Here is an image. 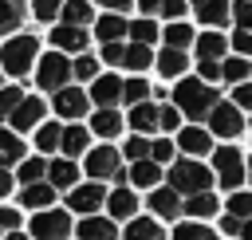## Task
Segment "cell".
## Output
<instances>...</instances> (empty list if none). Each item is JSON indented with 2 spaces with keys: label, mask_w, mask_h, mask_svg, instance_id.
Instances as JSON below:
<instances>
[{
  "label": "cell",
  "mask_w": 252,
  "mask_h": 240,
  "mask_svg": "<svg viewBox=\"0 0 252 240\" xmlns=\"http://www.w3.org/2000/svg\"><path fill=\"white\" fill-rule=\"evenodd\" d=\"M154 39H158V24H154V20H134V24H130V43L150 47Z\"/></svg>",
  "instance_id": "obj_37"
},
{
  "label": "cell",
  "mask_w": 252,
  "mask_h": 240,
  "mask_svg": "<svg viewBox=\"0 0 252 240\" xmlns=\"http://www.w3.org/2000/svg\"><path fill=\"white\" fill-rule=\"evenodd\" d=\"M213 177L220 181V189L240 193V181L248 177V157H244L236 146H220V150H213Z\"/></svg>",
  "instance_id": "obj_4"
},
{
  "label": "cell",
  "mask_w": 252,
  "mask_h": 240,
  "mask_svg": "<svg viewBox=\"0 0 252 240\" xmlns=\"http://www.w3.org/2000/svg\"><path fill=\"white\" fill-rule=\"evenodd\" d=\"M232 106H236V110H252V83H240V87L232 90Z\"/></svg>",
  "instance_id": "obj_50"
},
{
  "label": "cell",
  "mask_w": 252,
  "mask_h": 240,
  "mask_svg": "<svg viewBox=\"0 0 252 240\" xmlns=\"http://www.w3.org/2000/svg\"><path fill=\"white\" fill-rule=\"evenodd\" d=\"M213 169L193 161V157H177L169 165V189L181 193V197H197V193H213Z\"/></svg>",
  "instance_id": "obj_2"
},
{
  "label": "cell",
  "mask_w": 252,
  "mask_h": 240,
  "mask_svg": "<svg viewBox=\"0 0 252 240\" xmlns=\"http://www.w3.org/2000/svg\"><path fill=\"white\" fill-rule=\"evenodd\" d=\"M154 63H158V75H165V79H173V75H185V71H189V55H185V51H173V47H161Z\"/></svg>",
  "instance_id": "obj_24"
},
{
  "label": "cell",
  "mask_w": 252,
  "mask_h": 240,
  "mask_svg": "<svg viewBox=\"0 0 252 240\" xmlns=\"http://www.w3.org/2000/svg\"><path fill=\"white\" fill-rule=\"evenodd\" d=\"M205 240H220V236H217V232H209V236H205Z\"/></svg>",
  "instance_id": "obj_59"
},
{
  "label": "cell",
  "mask_w": 252,
  "mask_h": 240,
  "mask_svg": "<svg viewBox=\"0 0 252 240\" xmlns=\"http://www.w3.org/2000/svg\"><path fill=\"white\" fill-rule=\"evenodd\" d=\"M59 16H63V24H67V28H83V24H91V20H94V8H91V4H63V12H59Z\"/></svg>",
  "instance_id": "obj_34"
},
{
  "label": "cell",
  "mask_w": 252,
  "mask_h": 240,
  "mask_svg": "<svg viewBox=\"0 0 252 240\" xmlns=\"http://www.w3.org/2000/svg\"><path fill=\"white\" fill-rule=\"evenodd\" d=\"M20 20H24V8H20V4L0 0V35H12V31L20 28Z\"/></svg>",
  "instance_id": "obj_39"
},
{
  "label": "cell",
  "mask_w": 252,
  "mask_h": 240,
  "mask_svg": "<svg viewBox=\"0 0 252 240\" xmlns=\"http://www.w3.org/2000/svg\"><path fill=\"white\" fill-rule=\"evenodd\" d=\"M209 134L213 138H240L244 134V118L232 102H217L213 114H209Z\"/></svg>",
  "instance_id": "obj_8"
},
{
  "label": "cell",
  "mask_w": 252,
  "mask_h": 240,
  "mask_svg": "<svg viewBox=\"0 0 252 240\" xmlns=\"http://www.w3.org/2000/svg\"><path fill=\"white\" fill-rule=\"evenodd\" d=\"M122 102H126L130 110H134V106H142V102H150V83H146V79H138V75H134V79H126V83H122Z\"/></svg>",
  "instance_id": "obj_32"
},
{
  "label": "cell",
  "mask_w": 252,
  "mask_h": 240,
  "mask_svg": "<svg viewBox=\"0 0 252 240\" xmlns=\"http://www.w3.org/2000/svg\"><path fill=\"white\" fill-rule=\"evenodd\" d=\"M47 185L51 189H75L79 185V165L75 161H67V157H55V161H47Z\"/></svg>",
  "instance_id": "obj_20"
},
{
  "label": "cell",
  "mask_w": 252,
  "mask_h": 240,
  "mask_svg": "<svg viewBox=\"0 0 252 240\" xmlns=\"http://www.w3.org/2000/svg\"><path fill=\"white\" fill-rule=\"evenodd\" d=\"M0 87H4V71H0Z\"/></svg>",
  "instance_id": "obj_61"
},
{
  "label": "cell",
  "mask_w": 252,
  "mask_h": 240,
  "mask_svg": "<svg viewBox=\"0 0 252 240\" xmlns=\"http://www.w3.org/2000/svg\"><path fill=\"white\" fill-rule=\"evenodd\" d=\"M193 16H197L201 24H209V28H224V24L232 20V4H217V0H201V4H193Z\"/></svg>",
  "instance_id": "obj_23"
},
{
  "label": "cell",
  "mask_w": 252,
  "mask_h": 240,
  "mask_svg": "<svg viewBox=\"0 0 252 240\" xmlns=\"http://www.w3.org/2000/svg\"><path fill=\"white\" fill-rule=\"evenodd\" d=\"M150 63H154V51H150V47L126 43V59H122V67H126V71H146Z\"/></svg>",
  "instance_id": "obj_35"
},
{
  "label": "cell",
  "mask_w": 252,
  "mask_h": 240,
  "mask_svg": "<svg viewBox=\"0 0 252 240\" xmlns=\"http://www.w3.org/2000/svg\"><path fill=\"white\" fill-rule=\"evenodd\" d=\"M12 185H16L12 169H0V197H8V193H12Z\"/></svg>",
  "instance_id": "obj_55"
},
{
  "label": "cell",
  "mask_w": 252,
  "mask_h": 240,
  "mask_svg": "<svg viewBox=\"0 0 252 240\" xmlns=\"http://www.w3.org/2000/svg\"><path fill=\"white\" fill-rule=\"evenodd\" d=\"M0 240H4V236H0Z\"/></svg>",
  "instance_id": "obj_62"
},
{
  "label": "cell",
  "mask_w": 252,
  "mask_h": 240,
  "mask_svg": "<svg viewBox=\"0 0 252 240\" xmlns=\"http://www.w3.org/2000/svg\"><path fill=\"white\" fill-rule=\"evenodd\" d=\"M232 20H236V28H240V31H248V35H252V4H248V0L232 4Z\"/></svg>",
  "instance_id": "obj_47"
},
{
  "label": "cell",
  "mask_w": 252,
  "mask_h": 240,
  "mask_svg": "<svg viewBox=\"0 0 252 240\" xmlns=\"http://www.w3.org/2000/svg\"><path fill=\"white\" fill-rule=\"evenodd\" d=\"M228 216L252 220V193H232V197H228Z\"/></svg>",
  "instance_id": "obj_43"
},
{
  "label": "cell",
  "mask_w": 252,
  "mask_h": 240,
  "mask_svg": "<svg viewBox=\"0 0 252 240\" xmlns=\"http://www.w3.org/2000/svg\"><path fill=\"white\" fill-rule=\"evenodd\" d=\"M185 212H189L193 220L217 216V212H220V197H217V193H197V197H189V201H185Z\"/></svg>",
  "instance_id": "obj_27"
},
{
  "label": "cell",
  "mask_w": 252,
  "mask_h": 240,
  "mask_svg": "<svg viewBox=\"0 0 252 240\" xmlns=\"http://www.w3.org/2000/svg\"><path fill=\"white\" fill-rule=\"evenodd\" d=\"M0 232H20V212L16 209H0Z\"/></svg>",
  "instance_id": "obj_52"
},
{
  "label": "cell",
  "mask_w": 252,
  "mask_h": 240,
  "mask_svg": "<svg viewBox=\"0 0 252 240\" xmlns=\"http://www.w3.org/2000/svg\"><path fill=\"white\" fill-rule=\"evenodd\" d=\"M94 35H98V43L106 47V43H118L122 35H130V24H126L118 12H102V16L94 20Z\"/></svg>",
  "instance_id": "obj_17"
},
{
  "label": "cell",
  "mask_w": 252,
  "mask_h": 240,
  "mask_svg": "<svg viewBox=\"0 0 252 240\" xmlns=\"http://www.w3.org/2000/svg\"><path fill=\"white\" fill-rule=\"evenodd\" d=\"M122 153L130 157V165H138V161H150V138H142V134L126 138V150H122Z\"/></svg>",
  "instance_id": "obj_41"
},
{
  "label": "cell",
  "mask_w": 252,
  "mask_h": 240,
  "mask_svg": "<svg viewBox=\"0 0 252 240\" xmlns=\"http://www.w3.org/2000/svg\"><path fill=\"white\" fill-rule=\"evenodd\" d=\"M51 106H55V114L59 118H67L71 126L91 110V94L87 90H79V87H63L59 94H51Z\"/></svg>",
  "instance_id": "obj_7"
},
{
  "label": "cell",
  "mask_w": 252,
  "mask_h": 240,
  "mask_svg": "<svg viewBox=\"0 0 252 240\" xmlns=\"http://www.w3.org/2000/svg\"><path fill=\"white\" fill-rule=\"evenodd\" d=\"M75 232H79V240H118V228L110 216H83Z\"/></svg>",
  "instance_id": "obj_21"
},
{
  "label": "cell",
  "mask_w": 252,
  "mask_h": 240,
  "mask_svg": "<svg viewBox=\"0 0 252 240\" xmlns=\"http://www.w3.org/2000/svg\"><path fill=\"white\" fill-rule=\"evenodd\" d=\"M150 212H154V220L161 216V220H177L181 212H185V201H181V193H173L169 185H161V189H154L150 193Z\"/></svg>",
  "instance_id": "obj_12"
},
{
  "label": "cell",
  "mask_w": 252,
  "mask_h": 240,
  "mask_svg": "<svg viewBox=\"0 0 252 240\" xmlns=\"http://www.w3.org/2000/svg\"><path fill=\"white\" fill-rule=\"evenodd\" d=\"M240 236H244V240H252V220H244V224H240Z\"/></svg>",
  "instance_id": "obj_57"
},
{
  "label": "cell",
  "mask_w": 252,
  "mask_h": 240,
  "mask_svg": "<svg viewBox=\"0 0 252 240\" xmlns=\"http://www.w3.org/2000/svg\"><path fill=\"white\" fill-rule=\"evenodd\" d=\"M189 43H193V28H189V24H169V28H165V47L185 51Z\"/></svg>",
  "instance_id": "obj_38"
},
{
  "label": "cell",
  "mask_w": 252,
  "mask_h": 240,
  "mask_svg": "<svg viewBox=\"0 0 252 240\" xmlns=\"http://www.w3.org/2000/svg\"><path fill=\"white\" fill-rule=\"evenodd\" d=\"M177 146L185 150V157H201V153H213V134L205 130V126H181V134H177Z\"/></svg>",
  "instance_id": "obj_15"
},
{
  "label": "cell",
  "mask_w": 252,
  "mask_h": 240,
  "mask_svg": "<svg viewBox=\"0 0 252 240\" xmlns=\"http://www.w3.org/2000/svg\"><path fill=\"white\" fill-rule=\"evenodd\" d=\"M35 87L39 90H51V94H59L63 87H71V59L63 51L39 55V63H35Z\"/></svg>",
  "instance_id": "obj_5"
},
{
  "label": "cell",
  "mask_w": 252,
  "mask_h": 240,
  "mask_svg": "<svg viewBox=\"0 0 252 240\" xmlns=\"http://www.w3.org/2000/svg\"><path fill=\"white\" fill-rule=\"evenodd\" d=\"M248 75H252V59H240V55H228L224 63H220V79L224 83H248Z\"/></svg>",
  "instance_id": "obj_29"
},
{
  "label": "cell",
  "mask_w": 252,
  "mask_h": 240,
  "mask_svg": "<svg viewBox=\"0 0 252 240\" xmlns=\"http://www.w3.org/2000/svg\"><path fill=\"white\" fill-rule=\"evenodd\" d=\"M240 224H244V220H236V216H224V220H220V228H224L228 236H240Z\"/></svg>",
  "instance_id": "obj_56"
},
{
  "label": "cell",
  "mask_w": 252,
  "mask_h": 240,
  "mask_svg": "<svg viewBox=\"0 0 252 240\" xmlns=\"http://www.w3.org/2000/svg\"><path fill=\"white\" fill-rule=\"evenodd\" d=\"M20 102H24V90L20 87H0V118H12Z\"/></svg>",
  "instance_id": "obj_44"
},
{
  "label": "cell",
  "mask_w": 252,
  "mask_h": 240,
  "mask_svg": "<svg viewBox=\"0 0 252 240\" xmlns=\"http://www.w3.org/2000/svg\"><path fill=\"white\" fill-rule=\"evenodd\" d=\"M4 240H28V232H8Z\"/></svg>",
  "instance_id": "obj_58"
},
{
  "label": "cell",
  "mask_w": 252,
  "mask_h": 240,
  "mask_svg": "<svg viewBox=\"0 0 252 240\" xmlns=\"http://www.w3.org/2000/svg\"><path fill=\"white\" fill-rule=\"evenodd\" d=\"M228 43L236 47V55H240V59H252V35H248V31H240V28H236Z\"/></svg>",
  "instance_id": "obj_48"
},
{
  "label": "cell",
  "mask_w": 252,
  "mask_h": 240,
  "mask_svg": "<svg viewBox=\"0 0 252 240\" xmlns=\"http://www.w3.org/2000/svg\"><path fill=\"white\" fill-rule=\"evenodd\" d=\"M165 134H181V110L177 106H161V122H158Z\"/></svg>",
  "instance_id": "obj_46"
},
{
  "label": "cell",
  "mask_w": 252,
  "mask_h": 240,
  "mask_svg": "<svg viewBox=\"0 0 252 240\" xmlns=\"http://www.w3.org/2000/svg\"><path fill=\"white\" fill-rule=\"evenodd\" d=\"M0 157L12 165V161H24V138H16L12 130H0Z\"/></svg>",
  "instance_id": "obj_36"
},
{
  "label": "cell",
  "mask_w": 252,
  "mask_h": 240,
  "mask_svg": "<svg viewBox=\"0 0 252 240\" xmlns=\"http://www.w3.org/2000/svg\"><path fill=\"white\" fill-rule=\"evenodd\" d=\"M59 142H63V126H59V122H43V126L35 130V146H39V153L59 150Z\"/></svg>",
  "instance_id": "obj_33"
},
{
  "label": "cell",
  "mask_w": 252,
  "mask_h": 240,
  "mask_svg": "<svg viewBox=\"0 0 252 240\" xmlns=\"http://www.w3.org/2000/svg\"><path fill=\"white\" fill-rule=\"evenodd\" d=\"M205 236H209V228L201 220H181L173 228V240H205Z\"/></svg>",
  "instance_id": "obj_45"
},
{
  "label": "cell",
  "mask_w": 252,
  "mask_h": 240,
  "mask_svg": "<svg viewBox=\"0 0 252 240\" xmlns=\"http://www.w3.org/2000/svg\"><path fill=\"white\" fill-rule=\"evenodd\" d=\"M122 236H126V240H161V228H158L154 216H134Z\"/></svg>",
  "instance_id": "obj_31"
},
{
  "label": "cell",
  "mask_w": 252,
  "mask_h": 240,
  "mask_svg": "<svg viewBox=\"0 0 252 240\" xmlns=\"http://www.w3.org/2000/svg\"><path fill=\"white\" fill-rule=\"evenodd\" d=\"M51 43H55V51H75V59L79 55H87V31L83 28H67V24H59L55 31H51Z\"/></svg>",
  "instance_id": "obj_18"
},
{
  "label": "cell",
  "mask_w": 252,
  "mask_h": 240,
  "mask_svg": "<svg viewBox=\"0 0 252 240\" xmlns=\"http://www.w3.org/2000/svg\"><path fill=\"white\" fill-rule=\"evenodd\" d=\"M71 79H83V83L91 79V83H94V79H98V59H94V55H79V59L71 63Z\"/></svg>",
  "instance_id": "obj_40"
},
{
  "label": "cell",
  "mask_w": 252,
  "mask_h": 240,
  "mask_svg": "<svg viewBox=\"0 0 252 240\" xmlns=\"http://www.w3.org/2000/svg\"><path fill=\"white\" fill-rule=\"evenodd\" d=\"M158 122H161V106H154V102H142V106L130 110V126H134V134H142V138H146V134H158V130H161Z\"/></svg>",
  "instance_id": "obj_22"
},
{
  "label": "cell",
  "mask_w": 252,
  "mask_h": 240,
  "mask_svg": "<svg viewBox=\"0 0 252 240\" xmlns=\"http://www.w3.org/2000/svg\"><path fill=\"white\" fill-rule=\"evenodd\" d=\"M91 138H94V134H91V126H79V122H75V126H63V142H59L63 157H67V161H75L79 153H91Z\"/></svg>",
  "instance_id": "obj_16"
},
{
  "label": "cell",
  "mask_w": 252,
  "mask_h": 240,
  "mask_svg": "<svg viewBox=\"0 0 252 240\" xmlns=\"http://www.w3.org/2000/svg\"><path fill=\"white\" fill-rule=\"evenodd\" d=\"M102 59L122 67V59H126V47H122V43H106V47H102Z\"/></svg>",
  "instance_id": "obj_53"
},
{
  "label": "cell",
  "mask_w": 252,
  "mask_h": 240,
  "mask_svg": "<svg viewBox=\"0 0 252 240\" xmlns=\"http://www.w3.org/2000/svg\"><path fill=\"white\" fill-rule=\"evenodd\" d=\"M193 43H197V59H201V63H224V59H228V55H224V51H228V39H224L220 31H205V35H197Z\"/></svg>",
  "instance_id": "obj_19"
},
{
  "label": "cell",
  "mask_w": 252,
  "mask_h": 240,
  "mask_svg": "<svg viewBox=\"0 0 252 240\" xmlns=\"http://www.w3.org/2000/svg\"><path fill=\"white\" fill-rule=\"evenodd\" d=\"M197 79H201V83H209V87H213V83H217V79H220V63H201V75H197Z\"/></svg>",
  "instance_id": "obj_54"
},
{
  "label": "cell",
  "mask_w": 252,
  "mask_h": 240,
  "mask_svg": "<svg viewBox=\"0 0 252 240\" xmlns=\"http://www.w3.org/2000/svg\"><path fill=\"white\" fill-rule=\"evenodd\" d=\"M106 212H110V220H134L138 216V197H134V189L130 185H118V189H110L106 193Z\"/></svg>",
  "instance_id": "obj_14"
},
{
  "label": "cell",
  "mask_w": 252,
  "mask_h": 240,
  "mask_svg": "<svg viewBox=\"0 0 252 240\" xmlns=\"http://www.w3.org/2000/svg\"><path fill=\"white\" fill-rule=\"evenodd\" d=\"M217 102H220L217 87L201 83L197 75H185V79H177V87H173V106L181 110V118H209Z\"/></svg>",
  "instance_id": "obj_1"
},
{
  "label": "cell",
  "mask_w": 252,
  "mask_h": 240,
  "mask_svg": "<svg viewBox=\"0 0 252 240\" xmlns=\"http://www.w3.org/2000/svg\"><path fill=\"white\" fill-rule=\"evenodd\" d=\"M75 228H71V212L63 209H47V212H35L32 216V236L35 240H67Z\"/></svg>",
  "instance_id": "obj_6"
},
{
  "label": "cell",
  "mask_w": 252,
  "mask_h": 240,
  "mask_svg": "<svg viewBox=\"0 0 252 240\" xmlns=\"http://www.w3.org/2000/svg\"><path fill=\"white\" fill-rule=\"evenodd\" d=\"M150 161L154 165H173V142L169 138H154L150 142Z\"/></svg>",
  "instance_id": "obj_42"
},
{
  "label": "cell",
  "mask_w": 252,
  "mask_h": 240,
  "mask_svg": "<svg viewBox=\"0 0 252 240\" xmlns=\"http://www.w3.org/2000/svg\"><path fill=\"white\" fill-rule=\"evenodd\" d=\"M51 201H55V189H51L47 181L28 185V189L20 193V205H28V209H35V212H47V209H51Z\"/></svg>",
  "instance_id": "obj_26"
},
{
  "label": "cell",
  "mask_w": 252,
  "mask_h": 240,
  "mask_svg": "<svg viewBox=\"0 0 252 240\" xmlns=\"http://www.w3.org/2000/svg\"><path fill=\"white\" fill-rule=\"evenodd\" d=\"M59 12H63V8H59V4H51V0H39V4H32V16H35V20H43V24H47V20H55Z\"/></svg>",
  "instance_id": "obj_49"
},
{
  "label": "cell",
  "mask_w": 252,
  "mask_h": 240,
  "mask_svg": "<svg viewBox=\"0 0 252 240\" xmlns=\"http://www.w3.org/2000/svg\"><path fill=\"white\" fill-rule=\"evenodd\" d=\"M118 173V150L114 146H94L91 153H87V177L91 181H106V177H114Z\"/></svg>",
  "instance_id": "obj_10"
},
{
  "label": "cell",
  "mask_w": 252,
  "mask_h": 240,
  "mask_svg": "<svg viewBox=\"0 0 252 240\" xmlns=\"http://www.w3.org/2000/svg\"><path fill=\"white\" fill-rule=\"evenodd\" d=\"M248 177H252V157H248Z\"/></svg>",
  "instance_id": "obj_60"
},
{
  "label": "cell",
  "mask_w": 252,
  "mask_h": 240,
  "mask_svg": "<svg viewBox=\"0 0 252 240\" xmlns=\"http://www.w3.org/2000/svg\"><path fill=\"white\" fill-rule=\"evenodd\" d=\"M43 114H47L43 98H24V102L16 106V114L8 118V122H12V134H24V130H39V126H43Z\"/></svg>",
  "instance_id": "obj_13"
},
{
  "label": "cell",
  "mask_w": 252,
  "mask_h": 240,
  "mask_svg": "<svg viewBox=\"0 0 252 240\" xmlns=\"http://www.w3.org/2000/svg\"><path fill=\"white\" fill-rule=\"evenodd\" d=\"M158 12H161V16H165V20H169V24H181V16H185V12H189V4H177V0H173V4H161V8H158Z\"/></svg>",
  "instance_id": "obj_51"
},
{
  "label": "cell",
  "mask_w": 252,
  "mask_h": 240,
  "mask_svg": "<svg viewBox=\"0 0 252 240\" xmlns=\"http://www.w3.org/2000/svg\"><path fill=\"white\" fill-rule=\"evenodd\" d=\"M91 134H94V138H118V134H122V114H118V110H94Z\"/></svg>",
  "instance_id": "obj_25"
},
{
  "label": "cell",
  "mask_w": 252,
  "mask_h": 240,
  "mask_svg": "<svg viewBox=\"0 0 252 240\" xmlns=\"http://www.w3.org/2000/svg\"><path fill=\"white\" fill-rule=\"evenodd\" d=\"M39 63V39L35 35H12L0 47V71L4 75H28Z\"/></svg>",
  "instance_id": "obj_3"
},
{
  "label": "cell",
  "mask_w": 252,
  "mask_h": 240,
  "mask_svg": "<svg viewBox=\"0 0 252 240\" xmlns=\"http://www.w3.org/2000/svg\"><path fill=\"white\" fill-rule=\"evenodd\" d=\"M122 75H98L91 83V102L98 110H114V102H122Z\"/></svg>",
  "instance_id": "obj_11"
},
{
  "label": "cell",
  "mask_w": 252,
  "mask_h": 240,
  "mask_svg": "<svg viewBox=\"0 0 252 240\" xmlns=\"http://www.w3.org/2000/svg\"><path fill=\"white\" fill-rule=\"evenodd\" d=\"M16 181L28 189V185H39V181H47V161L43 157H24L20 161V169H16Z\"/></svg>",
  "instance_id": "obj_28"
},
{
  "label": "cell",
  "mask_w": 252,
  "mask_h": 240,
  "mask_svg": "<svg viewBox=\"0 0 252 240\" xmlns=\"http://www.w3.org/2000/svg\"><path fill=\"white\" fill-rule=\"evenodd\" d=\"M67 205H71V212H79V216H94V212L106 205V189H102L98 181L75 185V189L67 193Z\"/></svg>",
  "instance_id": "obj_9"
},
{
  "label": "cell",
  "mask_w": 252,
  "mask_h": 240,
  "mask_svg": "<svg viewBox=\"0 0 252 240\" xmlns=\"http://www.w3.org/2000/svg\"><path fill=\"white\" fill-rule=\"evenodd\" d=\"M126 173H130V181H134L138 189H158V181H161V165H154V161H138V165H130Z\"/></svg>",
  "instance_id": "obj_30"
}]
</instances>
